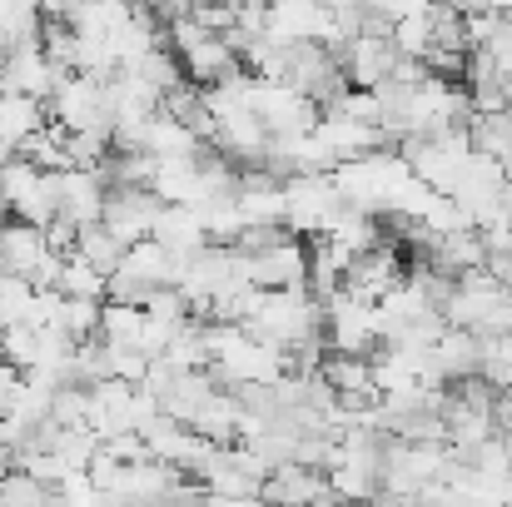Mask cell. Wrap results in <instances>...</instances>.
<instances>
[{
	"instance_id": "cell-13",
	"label": "cell",
	"mask_w": 512,
	"mask_h": 507,
	"mask_svg": "<svg viewBox=\"0 0 512 507\" xmlns=\"http://www.w3.org/2000/svg\"><path fill=\"white\" fill-rule=\"evenodd\" d=\"M105 289H110V279L100 269H90L85 259H65L60 284H55L60 299H90V304H105Z\"/></svg>"
},
{
	"instance_id": "cell-4",
	"label": "cell",
	"mask_w": 512,
	"mask_h": 507,
	"mask_svg": "<svg viewBox=\"0 0 512 507\" xmlns=\"http://www.w3.org/2000/svg\"><path fill=\"white\" fill-rule=\"evenodd\" d=\"M55 199H60V219H70V224L90 229V224H100V219H105V199H110V189H105V179H100V174L65 169V174H55Z\"/></svg>"
},
{
	"instance_id": "cell-17",
	"label": "cell",
	"mask_w": 512,
	"mask_h": 507,
	"mask_svg": "<svg viewBox=\"0 0 512 507\" xmlns=\"http://www.w3.org/2000/svg\"><path fill=\"white\" fill-rule=\"evenodd\" d=\"M140 334H145V309L105 304V319H100V338H105V343H125V348H140Z\"/></svg>"
},
{
	"instance_id": "cell-7",
	"label": "cell",
	"mask_w": 512,
	"mask_h": 507,
	"mask_svg": "<svg viewBox=\"0 0 512 507\" xmlns=\"http://www.w3.org/2000/svg\"><path fill=\"white\" fill-rule=\"evenodd\" d=\"M155 239L170 249L174 259H194V254H204V249H209V234H204L199 209H184V204H170V209H165V219H160Z\"/></svg>"
},
{
	"instance_id": "cell-10",
	"label": "cell",
	"mask_w": 512,
	"mask_h": 507,
	"mask_svg": "<svg viewBox=\"0 0 512 507\" xmlns=\"http://www.w3.org/2000/svg\"><path fill=\"white\" fill-rule=\"evenodd\" d=\"M125 244L105 229V224H90V229H80V244H75V259H85L90 269H100L105 279L110 274H120V264H125Z\"/></svg>"
},
{
	"instance_id": "cell-9",
	"label": "cell",
	"mask_w": 512,
	"mask_h": 507,
	"mask_svg": "<svg viewBox=\"0 0 512 507\" xmlns=\"http://www.w3.org/2000/svg\"><path fill=\"white\" fill-rule=\"evenodd\" d=\"M478 348H483V343H478V334H468V329H448V334L438 338L433 363H438V373L448 378V388L478 373Z\"/></svg>"
},
{
	"instance_id": "cell-6",
	"label": "cell",
	"mask_w": 512,
	"mask_h": 507,
	"mask_svg": "<svg viewBox=\"0 0 512 507\" xmlns=\"http://www.w3.org/2000/svg\"><path fill=\"white\" fill-rule=\"evenodd\" d=\"M50 110L30 95H0V155H20L40 130H45Z\"/></svg>"
},
{
	"instance_id": "cell-15",
	"label": "cell",
	"mask_w": 512,
	"mask_h": 507,
	"mask_svg": "<svg viewBox=\"0 0 512 507\" xmlns=\"http://www.w3.org/2000/svg\"><path fill=\"white\" fill-rule=\"evenodd\" d=\"M50 423L65 428V433H85V428H90V393L65 383V388L50 398Z\"/></svg>"
},
{
	"instance_id": "cell-18",
	"label": "cell",
	"mask_w": 512,
	"mask_h": 507,
	"mask_svg": "<svg viewBox=\"0 0 512 507\" xmlns=\"http://www.w3.org/2000/svg\"><path fill=\"white\" fill-rule=\"evenodd\" d=\"M105 363H110V378H120V383H130V388H145L155 358L140 353V348H125V343H105Z\"/></svg>"
},
{
	"instance_id": "cell-11",
	"label": "cell",
	"mask_w": 512,
	"mask_h": 507,
	"mask_svg": "<svg viewBox=\"0 0 512 507\" xmlns=\"http://www.w3.org/2000/svg\"><path fill=\"white\" fill-rule=\"evenodd\" d=\"M468 140H473V155H488L498 165L512 160V110L508 115H473L468 120Z\"/></svg>"
},
{
	"instance_id": "cell-3",
	"label": "cell",
	"mask_w": 512,
	"mask_h": 507,
	"mask_svg": "<svg viewBox=\"0 0 512 507\" xmlns=\"http://www.w3.org/2000/svg\"><path fill=\"white\" fill-rule=\"evenodd\" d=\"M398 45H393V35H358L348 50H343V75H348V85L353 90H378V85H388V75L398 70Z\"/></svg>"
},
{
	"instance_id": "cell-19",
	"label": "cell",
	"mask_w": 512,
	"mask_h": 507,
	"mask_svg": "<svg viewBox=\"0 0 512 507\" xmlns=\"http://www.w3.org/2000/svg\"><path fill=\"white\" fill-rule=\"evenodd\" d=\"M0 353H5V363H15L20 373H30L35 358H40V329H25V324L0 329Z\"/></svg>"
},
{
	"instance_id": "cell-1",
	"label": "cell",
	"mask_w": 512,
	"mask_h": 507,
	"mask_svg": "<svg viewBox=\"0 0 512 507\" xmlns=\"http://www.w3.org/2000/svg\"><path fill=\"white\" fill-rule=\"evenodd\" d=\"M165 209H170V204H165L155 189H110V199H105V219H100V224H105L125 249H135V244L155 239Z\"/></svg>"
},
{
	"instance_id": "cell-5",
	"label": "cell",
	"mask_w": 512,
	"mask_h": 507,
	"mask_svg": "<svg viewBox=\"0 0 512 507\" xmlns=\"http://www.w3.org/2000/svg\"><path fill=\"white\" fill-rule=\"evenodd\" d=\"M50 259V244H45V229H30V224H5L0 229V274H15V279H40Z\"/></svg>"
},
{
	"instance_id": "cell-8",
	"label": "cell",
	"mask_w": 512,
	"mask_h": 507,
	"mask_svg": "<svg viewBox=\"0 0 512 507\" xmlns=\"http://www.w3.org/2000/svg\"><path fill=\"white\" fill-rule=\"evenodd\" d=\"M120 269H125V274H135V279H140V284H150V289H174V279H179V259H174L160 239L135 244V249L125 254V264H120Z\"/></svg>"
},
{
	"instance_id": "cell-2",
	"label": "cell",
	"mask_w": 512,
	"mask_h": 507,
	"mask_svg": "<svg viewBox=\"0 0 512 507\" xmlns=\"http://www.w3.org/2000/svg\"><path fill=\"white\" fill-rule=\"evenodd\" d=\"M259 498L269 507H329V503H339L334 488H329V473H309V468H299V463L274 468V473L264 478Z\"/></svg>"
},
{
	"instance_id": "cell-12",
	"label": "cell",
	"mask_w": 512,
	"mask_h": 507,
	"mask_svg": "<svg viewBox=\"0 0 512 507\" xmlns=\"http://www.w3.org/2000/svg\"><path fill=\"white\" fill-rule=\"evenodd\" d=\"M319 378L348 398V393H373V358H348V353H329L324 358V368H319Z\"/></svg>"
},
{
	"instance_id": "cell-14",
	"label": "cell",
	"mask_w": 512,
	"mask_h": 507,
	"mask_svg": "<svg viewBox=\"0 0 512 507\" xmlns=\"http://www.w3.org/2000/svg\"><path fill=\"white\" fill-rule=\"evenodd\" d=\"M35 299H40V289H35L30 279L0 274V329L30 324V314H35Z\"/></svg>"
},
{
	"instance_id": "cell-16",
	"label": "cell",
	"mask_w": 512,
	"mask_h": 507,
	"mask_svg": "<svg viewBox=\"0 0 512 507\" xmlns=\"http://www.w3.org/2000/svg\"><path fill=\"white\" fill-rule=\"evenodd\" d=\"M100 319H105V304L65 299V304H60V324H55V329H65L75 343H90V338H100Z\"/></svg>"
}]
</instances>
